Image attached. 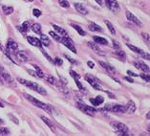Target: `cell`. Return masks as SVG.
I'll list each match as a JSON object with an SVG mask.
<instances>
[{
  "mask_svg": "<svg viewBox=\"0 0 150 136\" xmlns=\"http://www.w3.org/2000/svg\"><path fill=\"white\" fill-rule=\"evenodd\" d=\"M17 80L20 83L24 84L25 86H27L28 88H30V89L43 95V96H46V95H47L46 90L41 85H39L38 83H34V82H30V80H24V79H21V78H17Z\"/></svg>",
  "mask_w": 150,
  "mask_h": 136,
  "instance_id": "obj_1",
  "label": "cell"
},
{
  "mask_svg": "<svg viewBox=\"0 0 150 136\" xmlns=\"http://www.w3.org/2000/svg\"><path fill=\"white\" fill-rule=\"evenodd\" d=\"M24 96H25V98H26L29 102H31L34 105H35V106H38V108L43 109L44 111L50 113V114L53 112V111H52V108H51V106H50L49 105H47V104H45V103H43V102H41V101L38 100L36 98L33 97V96H31V95H29V94H26V93H25V94H24Z\"/></svg>",
  "mask_w": 150,
  "mask_h": 136,
  "instance_id": "obj_2",
  "label": "cell"
},
{
  "mask_svg": "<svg viewBox=\"0 0 150 136\" xmlns=\"http://www.w3.org/2000/svg\"><path fill=\"white\" fill-rule=\"evenodd\" d=\"M111 127L117 131L118 135H122V136H126V135H130L129 132H128V127L126 125H124L123 123L120 122H111Z\"/></svg>",
  "mask_w": 150,
  "mask_h": 136,
  "instance_id": "obj_3",
  "label": "cell"
},
{
  "mask_svg": "<svg viewBox=\"0 0 150 136\" xmlns=\"http://www.w3.org/2000/svg\"><path fill=\"white\" fill-rule=\"evenodd\" d=\"M76 106H78V108L79 110H81V111L84 113V114L89 115V116H94L95 113L97 112V110L95 109L94 108L87 105L84 104L83 102H80V101L76 103Z\"/></svg>",
  "mask_w": 150,
  "mask_h": 136,
  "instance_id": "obj_4",
  "label": "cell"
},
{
  "mask_svg": "<svg viewBox=\"0 0 150 136\" xmlns=\"http://www.w3.org/2000/svg\"><path fill=\"white\" fill-rule=\"evenodd\" d=\"M0 76H1V78L3 79V80H4L5 83H7L8 84H10V85H12L13 87L16 86V82L13 80V79L11 77V75L2 67V66H0Z\"/></svg>",
  "mask_w": 150,
  "mask_h": 136,
  "instance_id": "obj_5",
  "label": "cell"
},
{
  "mask_svg": "<svg viewBox=\"0 0 150 136\" xmlns=\"http://www.w3.org/2000/svg\"><path fill=\"white\" fill-rule=\"evenodd\" d=\"M84 79H85L86 82L88 83L91 86H93V88H95L96 90H101V87L100 85V80L97 78H95L94 76L90 74H86L84 76Z\"/></svg>",
  "mask_w": 150,
  "mask_h": 136,
  "instance_id": "obj_6",
  "label": "cell"
},
{
  "mask_svg": "<svg viewBox=\"0 0 150 136\" xmlns=\"http://www.w3.org/2000/svg\"><path fill=\"white\" fill-rule=\"evenodd\" d=\"M102 110H108V111L114 112V113H126L125 105H108V106H106V108H104Z\"/></svg>",
  "mask_w": 150,
  "mask_h": 136,
  "instance_id": "obj_7",
  "label": "cell"
},
{
  "mask_svg": "<svg viewBox=\"0 0 150 136\" xmlns=\"http://www.w3.org/2000/svg\"><path fill=\"white\" fill-rule=\"evenodd\" d=\"M105 2V5L106 7L111 11L113 13H118L119 11L120 10V4L118 3L117 0H104Z\"/></svg>",
  "mask_w": 150,
  "mask_h": 136,
  "instance_id": "obj_8",
  "label": "cell"
},
{
  "mask_svg": "<svg viewBox=\"0 0 150 136\" xmlns=\"http://www.w3.org/2000/svg\"><path fill=\"white\" fill-rule=\"evenodd\" d=\"M60 42L63 44L64 46H66L69 50H71L73 53H76V49L74 45V42L72 41V39L69 38V36H63V38H61V40Z\"/></svg>",
  "mask_w": 150,
  "mask_h": 136,
  "instance_id": "obj_9",
  "label": "cell"
},
{
  "mask_svg": "<svg viewBox=\"0 0 150 136\" xmlns=\"http://www.w3.org/2000/svg\"><path fill=\"white\" fill-rule=\"evenodd\" d=\"M125 16H126V18L128 20H129L130 22H132V23H134V24H136V25H138V26H142V22L138 19V18L134 16V14L131 13V12H129V11H127V12L125 13Z\"/></svg>",
  "mask_w": 150,
  "mask_h": 136,
  "instance_id": "obj_10",
  "label": "cell"
},
{
  "mask_svg": "<svg viewBox=\"0 0 150 136\" xmlns=\"http://www.w3.org/2000/svg\"><path fill=\"white\" fill-rule=\"evenodd\" d=\"M87 45H88L91 49H92L95 53H97L98 55H100V56H104V53L102 52L101 51V49L100 48V47L98 46V44L96 43V42H92V41H88V43H87Z\"/></svg>",
  "mask_w": 150,
  "mask_h": 136,
  "instance_id": "obj_11",
  "label": "cell"
},
{
  "mask_svg": "<svg viewBox=\"0 0 150 136\" xmlns=\"http://www.w3.org/2000/svg\"><path fill=\"white\" fill-rule=\"evenodd\" d=\"M57 89L59 90L61 93H63L65 95V97L70 98V91H69V89L66 87L65 84H62V83H60L59 82H58L57 83Z\"/></svg>",
  "mask_w": 150,
  "mask_h": 136,
  "instance_id": "obj_12",
  "label": "cell"
},
{
  "mask_svg": "<svg viewBox=\"0 0 150 136\" xmlns=\"http://www.w3.org/2000/svg\"><path fill=\"white\" fill-rule=\"evenodd\" d=\"M27 40L28 42L31 44L33 46H35V47H41L42 46V43L40 41V39L35 38V36H27Z\"/></svg>",
  "mask_w": 150,
  "mask_h": 136,
  "instance_id": "obj_13",
  "label": "cell"
},
{
  "mask_svg": "<svg viewBox=\"0 0 150 136\" xmlns=\"http://www.w3.org/2000/svg\"><path fill=\"white\" fill-rule=\"evenodd\" d=\"M16 56L21 62H26L29 61V56L25 51H18L16 53Z\"/></svg>",
  "mask_w": 150,
  "mask_h": 136,
  "instance_id": "obj_14",
  "label": "cell"
},
{
  "mask_svg": "<svg viewBox=\"0 0 150 136\" xmlns=\"http://www.w3.org/2000/svg\"><path fill=\"white\" fill-rule=\"evenodd\" d=\"M18 48V44L13 40L12 38H9L8 41H7V52L8 51H16Z\"/></svg>",
  "mask_w": 150,
  "mask_h": 136,
  "instance_id": "obj_15",
  "label": "cell"
},
{
  "mask_svg": "<svg viewBox=\"0 0 150 136\" xmlns=\"http://www.w3.org/2000/svg\"><path fill=\"white\" fill-rule=\"evenodd\" d=\"M75 8L76 10L78 11V12L79 14H84V16H86V14H88V10L86 9V7L82 5V4H80V3H75Z\"/></svg>",
  "mask_w": 150,
  "mask_h": 136,
  "instance_id": "obj_16",
  "label": "cell"
},
{
  "mask_svg": "<svg viewBox=\"0 0 150 136\" xmlns=\"http://www.w3.org/2000/svg\"><path fill=\"white\" fill-rule=\"evenodd\" d=\"M126 108V112L129 113V114H133V113H135V111H136V105H135V103L133 101H129L127 103V105H125Z\"/></svg>",
  "mask_w": 150,
  "mask_h": 136,
  "instance_id": "obj_17",
  "label": "cell"
},
{
  "mask_svg": "<svg viewBox=\"0 0 150 136\" xmlns=\"http://www.w3.org/2000/svg\"><path fill=\"white\" fill-rule=\"evenodd\" d=\"M98 63H100V64L101 65V67H103L104 69H106V71H107V72L111 73V74H115V73H116L115 68L113 67L112 65L108 64V63H106V62L102 61H98Z\"/></svg>",
  "mask_w": 150,
  "mask_h": 136,
  "instance_id": "obj_18",
  "label": "cell"
},
{
  "mask_svg": "<svg viewBox=\"0 0 150 136\" xmlns=\"http://www.w3.org/2000/svg\"><path fill=\"white\" fill-rule=\"evenodd\" d=\"M134 65L136 66L138 69H140L142 72H149V67L147 64H145L144 62L142 61H138V62H134Z\"/></svg>",
  "mask_w": 150,
  "mask_h": 136,
  "instance_id": "obj_19",
  "label": "cell"
},
{
  "mask_svg": "<svg viewBox=\"0 0 150 136\" xmlns=\"http://www.w3.org/2000/svg\"><path fill=\"white\" fill-rule=\"evenodd\" d=\"M90 102L91 104H93V105L95 106H98L100 104H102V103L104 102V98L102 96H97L96 98H91L90 99Z\"/></svg>",
  "mask_w": 150,
  "mask_h": 136,
  "instance_id": "obj_20",
  "label": "cell"
},
{
  "mask_svg": "<svg viewBox=\"0 0 150 136\" xmlns=\"http://www.w3.org/2000/svg\"><path fill=\"white\" fill-rule=\"evenodd\" d=\"M53 27H54V31H56L57 34L60 35V36H68L66 30H64V29L62 28V27L57 26V25H56V24H54V25H53Z\"/></svg>",
  "mask_w": 150,
  "mask_h": 136,
  "instance_id": "obj_21",
  "label": "cell"
},
{
  "mask_svg": "<svg viewBox=\"0 0 150 136\" xmlns=\"http://www.w3.org/2000/svg\"><path fill=\"white\" fill-rule=\"evenodd\" d=\"M40 118H41V120L43 121V122H44L47 126L50 127L51 130H52L53 132H56V127H54V125L51 122V120H49L48 118H46V117H44V116H40Z\"/></svg>",
  "mask_w": 150,
  "mask_h": 136,
  "instance_id": "obj_22",
  "label": "cell"
},
{
  "mask_svg": "<svg viewBox=\"0 0 150 136\" xmlns=\"http://www.w3.org/2000/svg\"><path fill=\"white\" fill-rule=\"evenodd\" d=\"M88 28H89V30L92 32H102V28L97 23H94V22H90L88 25Z\"/></svg>",
  "mask_w": 150,
  "mask_h": 136,
  "instance_id": "obj_23",
  "label": "cell"
},
{
  "mask_svg": "<svg viewBox=\"0 0 150 136\" xmlns=\"http://www.w3.org/2000/svg\"><path fill=\"white\" fill-rule=\"evenodd\" d=\"M93 39L97 44H101V45H107V44H108L107 39L104 38H101V36H93Z\"/></svg>",
  "mask_w": 150,
  "mask_h": 136,
  "instance_id": "obj_24",
  "label": "cell"
},
{
  "mask_svg": "<svg viewBox=\"0 0 150 136\" xmlns=\"http://www.w3.org/2000/svg\"><path fill=\"white\" fill-rule=\"evenodd\" d=\"M40 41H41V43H42V45H44V46H49L50 45V39H49V38L46 35H44V34H40Z\"/></svg>",
  "mask_w": 150,
  "mask_h": 136,
  "instance_id": "obj_25",
  "label": "cell"
},
{
  "mask_svg": "<svg viewBox=\"0 0 150 136\" xmlns=\"http://www.w3.org/2000/svg\"><path fill=\"white\" fill-rule=\"evenodd\" d=\"M33 66H34V68H35V73H36V76L38 77V78H41L43 79L44 78V73H43V71L41 70V68L39 67L38 65H36V64H33Z\"/></svg>",
  "mask_w": 150,
  "mask_h": 136,
  "instance_id": "obj_26",
  "label": "cell"
},
{
  "mask_svg": "<svg viewBox=\"0 0 150 136\" xmlns=\"http://www.w3.org/2000/svg\"><path fill=\"white\" fill-rule=\"evenodd\" d=\"M44 78L46 79V80L49 83L53 84V85H57V83H58V80L54 78V77L51 76V75H47V76H44Z\"/></svg>",
  "mask_w": 150,
  "mask_h": 136,
  "instance_id": "obj_27",
  "label": "cell"
},
{
  "mask_svg": "<svg viewBox=\"0 0 150 136\" xmlns=\"http://www.w3.org/2000/svg\"><path fill=\"white\" fill-rule=\"evenodd\" d=\"M31 29L33 30V32L35 33L36 35H40L41 34V26L38 23H35L34 25H32Z\"/></svg>",
  "mask_w": 150,
  "mask_h": 136,
  "instance_id": "obj_28",
  "label": "cell"
},
{
  "mask_svg": "<svg viewBox=\"0 0 150 136\" xmlns=\"http://www.w3.org/2000/svg\"><path fill=\"white\" fill-rule=\"evenodd\" d=\"M2 10H3V13L6 16H10L13 13V7H10V6H2Z\"/></svg>",
  "mask_w": 150,
  "mask_h": 136,
  "instance_id": "obj_29",
  "label": "cell"
},
{
  "mask_svg": "<svg viewBox=\"0 0 150 136\" xmlns=\"http://www.w3.org/2000/svg\"><path fill=\"white\" fill-rule=\"evenodd\" d=\"M72 27L74 28L75 30H76V32H78L80 36H86V33H85V31H84L81 27H79V25H76V24H72Z\"/></svg>",
  "mask_w": 150,
  "mask_h": 136,
  "instance_id": "obj_30",
  "label": "cell"
},
{
  "mask_svg": "<svg viewBox=\"0 0 150 136\" xmlns=\"http://www.w3.org/2000/svg\"><path fill=\"white\" fill-rule=\"evenodd\" d=\"M126 45H127V47H128V48H129L130 50H132L133 52L137 53V54H139V55H142V53H144V51H142V49H140V48H138V47H136V46L131 45V44H126Z\"/></svg>",
  "mask_w": 150,
  "mask_h": 136,
  "instance_id": "obj_31",
  "label": "cell"
},
{
  "mask_svg": "<svg viewBox=\"0 0 150 136\" xmlns=\"http://www.w3.org/2000/svg\"><path fill=\"white\" fill-rule=\"evenodd\" d=\"M105 22V24H106V26H107V28H108V30L110 31V33L112 35H116V31H115V28H114V26L112 25V23L110 21H108V20H105L104 21Z\"/></svg>",
  "mask_w": 150,
  "mask_h": 136,
  "instance_id": "obj_32",
  "label": "cell"
},
{
  "mask_svg": "<svg viewBox=\"0 0 150 136\" xmlns=\"http://www.w3.org/2000/svg\"><path fill=\"white\" fill-rule=\"evenodd\" d=\"M116 55L118 56L120 60H122V61H125V58H126V56H125V53L123 52L122 50H120V49H119V50H116Z\"/></svg>",
  "mask_w": 150,
  "mask_h": 136,
  "instance_id": "obj_33",
  "label": "cell"
},
{
  "mask_svg": "<svg viewBox=\"0 0 150 136\" xmlns=\"http://www.w3.org/2000/svg\"><path fill=\"white\" fill-rule=\"evenodd\" d=\"M49 35L52 36V38L56 40V41H58V42H60V40H61V38H60V36L57 34L56 32H53V31H50L49 32Z\"/></svg>",
  "mask_w": 150,
  "mask_h": 136,
  "instance_id": "obj_34",
  "label": "cell"
},
{
  "mask_svg": "<svg viewBox=\"0 0 150 136\" xmlns=\"http://www.w3.org/2000/svg\"><path fill=\"white\" fill-rule=\"evenodd\" d=\"M76 80V85H78V87H79V89L80 90V91H82V92H86V88L84 87V85L79 82V80Z\"/></svg>",
  "mask_w": 150,
  "mask_h": 136,
  "instance_id": "obj_35",
  "label": "cell"
},
{
  "mask_svg": "<svg viewBox=\"0 0 150 136\" xmlns=\"http://www.w3.org/2000/svg\"><path fill=\"white\" fill-rule=\"evenodd\" d=\"M59 4H60L61 7L66 8V9H68L69 7H70V3H69L67 0H59Z\"/></svg>",
  "mask_w": 150,
  "mask_h": 136,
  "instance_id": "obj_36",
  "label": "cell"
},
{
  "mask_svg": "<svg viewBox=\"0 0 150 136\" xmlns=\"http://www.w3.org/2000/svg\"><path fill=\"white\" fill-rule=\"evenodd\" d=\"M70 75L74 80H79L80 79V75L78 74V73H76V71H74V70H70Z\"/></svg>",
  "mask_w": 150,
  "mask_h": 136,
  "instance_id": "obj_37",
  "label": "cell"
},
{
  "mask_svg": "<svg viewBox=\"0 0 150 136\" xmlns=\"http://www.w3.org/2000/svg\"><path fill=\"white\" fill-rule=\"evenodd\" d=\"M21 26L23 27V29L26 32H28L29 30H30V28H31V24H30V22L29 21H25V22H23V24L21 25Z\"/></svg>",
  "mask_w": 150,
  "mask_h": 136,
  "instance_id": "obj_38",
  "label": "cell"
},
{
  "mask_svg": "<svg viewBox=\"0 0 150 136\" xmlns=\"http://www.w3.org/2000/svg\"><path fill=\"white\" fill-rule=\"evenodd\" d=\"M10 130L7 127H0V135H8Z\"/></svg>",
  "mask_w": 150,
  "mask_h": 136,
  "instance_id": "obj_39",
  "label": "cell"
},
{
  "mask_svg": "<svg viewBox=\"0 0 150 136\" xmlns=\"http://www.w3.org/2000/svg\"><path fill=\"white\" fill-rule=\"evenodd\" d=\"M64 57L66 58V60H68L69 61L71 62L72 64H78V62H76V60H74V58H71L70 56H68V55L64 54Z\"/></svg>",
  "mask_w": 150,
  "mask_h": 136,
  "instance_id": "obj_40",
  "label": "cell"
},
{
  "mask_svg": "<svg viewBox=\"0 0 150 136\" xmlns=\"http://www.w3.org/2000/svg\"><path fill=\"white\" fill-rule=\"evenodd\" d=\"M141 77L145 80V82H149V80H150V77H149V75H148V72H146V73H142V74H141Z\"/></svg>",
  "mask_w": 150,
  "mask_h": 136,
  "instance_id": "obj_41",
  "label": "cell"
},
{
  "mask_svg": "<svg viewBox=\"0 0 150 136\" xmlns=\"http://www.w3.org/2000/svg\"><path fill=\"white\" fill-rule=\"evenodd\" d=\"M41 11L38 10V9H34V11H33V14L35 16V17H39L40 16H41Z\"/></svg>",
  "mask_w": 150,
  "mask_h": 136,
  "instance_id": "obj_42",
  "label": "cell"
},
{
  "mask_svg": "<svg viewBox=\"0 0 150 136\" xmlns=\"http://www.w3.org/2000/svg\"><path fill=\"white\" fill-rule=\"evenodd\" d=\"M54 62H56V64H57V65H59V66L63 64V61H62L61 58H58V57H56V58H54Z\"/></svg>",
  "mask_w": 150,
  "mask_h": 136,
  "instance_id": "obj_43",
  "label": "cell"
},
{
  "mask_svg": "<svg viewBox=\"0 0 150 136\" xmlns=\"http://www.w3.org/2000/svg\"><path fill=\"white\" fill-rule=\"evenodd\" d=\"M112 42H113V47H114L115 50L120 49V43L118 41H116V40H112Z\"/></svg>",
  "mask_w": 150,
  "mask_h": 136,
  "instance_id": "obj_44",
  "label": "cell"
},
{
  "mask_svg": "<svg viewBox=\"0 0 150 136\" xmlns=\"http://www.w3.org/2000/svg\"><path fill=\"white\" fill-rule=\"evenodd\" d=\"M142 38H144L145 42L148 44L149 43V35L147 34V33H142Z\"/></svg>",
  "mask_w": 150,
  "mask_h": 136,
  "instance_id": "obj_45",
  "label": "cell"
},
{
  "mask_svg": "<svg viewBox=\"0 0 150 136\" xmlns=\"http://www.w3.org/2000/svg\"><path fill=\"white\" fill-rule=\"evenodd\" d=\"M9 117H10V118H11V120H12V121H13V122L16 123V125H18V124H19V122H18V120L16 119V116H13V114H9Z\"/></svg>",
  "mask_w": 150,
  "mask_h": 136,
  "instance_id": "obj_46",
  "label": "cell"
},
{
  "mask_svg": "<svg viewBox=\"0 0 150 136\" xmlns=\"http://www.w3.org/2000/svg\"><path fill=\"white\" fill-rule=\"evenodd\" d=\"M42 53H43V55H44V56L46 57V58H47V60H48L50 62H54V61L52 60V58H51V57L49 56V55L48 54H47L46 52H45V51L44 50H42Z\"/></svg>",
  "mask_w": 150,
  "mask_h": 136,
  "instance_id": "obj_47",
  "label": "cell"
},
{
  "mask_svg": "<svg viewBox=\"0 0 150 136\" xmlns=\"http://www.w3.org/2000/svg\"><path fill=\"white\" fill-rule=\"evenodd\" d=\"M141 56H142V58H144V60H147V61H149V60H150V56H149V54H148V53L144 52V53H142V54L141 55Z\"/></svg>",
  "mask_w": 150,
  "mask_h": 136,
  "instance_id": "obj_48",
  "label": "cell"
},
{
  "mask_svg": "<svg viewBox=\"0 0 150 136\" xmlns=\"http://www.w3.org/2000/svg\"><path fill=\"white\" fill-rule=\"evenodd\" d=\"M59 80H60V82H61L62 84H65V85H66V84L68 83L67 80L65 79V78H63V77H59Z\"/></svg>",
  "mask_w": 150,
  "mask_h": 136,
  "instance_id": "obj_49",
  "label": "cell"
},
{
  "mask_svg": "<svg viewBox=\"0 0 150 136\" xmlns=\"http://www.w3.org/2000/svg\"><path fill=\"white\" fill-rule=\"evenodd\" d=\"M16 28H17V30H18V31H19V32H21V33H22V34H24V35H25V34H26V33H27V32L25 31L24 29H23V27H22V26H17Z\"/></svg>",
  "mask_w": 150,
  "mask_h": 136,
  "instance_id": "obj_50",
  "label": "cell"
},
{
  "mask_svg": "<svg viewBox=\"0 0 150 136\" xmlns=\"http://www.w3.org/2000/svg\"><path fill=\"white\" fill-rule=\"evenodd\" d=\"M28 72H29V74H30L31 76H33V77H38V76H36L35 71H33V70H31V69H29Z\"/></svg>",
  "mask_w": 150,
  "mask_h": 136,
  "instance_id": "obj_51",
  "label": "cell"
},
{
  "mask_svg": "<svg viewBox=\"0 0 150 136\" xmlns=\"http://www.w3.org/2000/svg\"><path fill=\"white\" fill-rule=\"evenodd\" d=\"M87 65H88L90 68H94V66H95L93 61H88V62H87Z\"/></svg>",
  "mask_w": 150,
  "mask_h": 136,
  "instance_id": "obj_52",
  "label": "cell"
},
{
  "mask_svg": "<svg viewBox=\"0 0 150 136\" xmlns=\"http://www.w3.org/2000/svg\"><path fill=\"white\" fill-rule=\"evenodd\" d=\"M0 50H1L2 52L4 53V54H7V50H6V49L4 48V47L2 46V44H1V43H0Z\"/></svg>",
  "mask_w": 150,
  "mask_h": 136,
  "instance_id": "obj_53",
  "label": "cell"
},
{
  "mask_svg": "<svg viewBox=\"0 0 150 136\" xmlns=\"http://www.w3.org/2000/svg\"><path fill=\"white\" fill-rule=\"evenodd\" d=\"M127 74L129 75V76H132V77H134V76L136 77V76H137L136 74H135V73H133L132 71H130V70H128V71H127Z\"/></svg>",
  "mask_w": 150,
  "mask_h": 136,
  "instance_id": "obj_54",
  "label": "cell"
},
{
  "mask_svg": "<svg viewBox=\"0 0 150 136\" xmlns=\"http://www.w3.org/2000/svg\"><path fill=\"white\" fill-rule=\"evenodd\" d=\"M98 5H100V6H103V2H102V0H95Z\"/></svg>",
  "mask_w": 150,
  "mask_h": 136,
  "instance_id": "obj_55",
  "label": "cell"
},
{
  "mask_svg": "<svg viewBox=\"0 0 150 136\" xmlns=\"http://www.w3.org/2000/svg\"><path fill=\"white\" fill-rule=\"evenodd\" d=\"M124 79H125L126 80H128V82H129V83H134V80H133L132 79H131V78H127V77H125V78H124Z\"/></svg>",
  "mask_w": 150,
  "mask_h": 136,
  "instance_id": "obj_56",
  "label": "cell"
},
{
  "mask_svg": "<svg viewBox=\"0 0 150 136\" xmlns=\"http://www.w3.org/2000/svg\"><path fill=\"white\" fill-rule=\"evenodd\" d=\"M146 117H147V119H149V112L147 113V115H146Z\"/></svg>",
  "mask_w": 150,
  "mask_h": 136,
  "instance_id": "obj_57",
  "label": "cell"
},
{
  "mask_svg": "<svg viewBox=\"0 0 150 136\" xmlns=\"http://www.w3.org/2000/svg\"><path fill=\"white\" fill-rule=\"evenodd\" d=\"M3 123V121L1 120V118H0V124H2Z\"/></svg>",
  "mask_w": 150,
  "mask_h": 136,
  "instance_id": "obj_58",
  "label": "cell"
},
{
  "mask_svg": "<svg viewBox=\"0 0 150 136\" xmlns=\"http://www.w3.org/2000/svg\"><path fill=\"white\" fill-rule=\"evenodd\" d=\"M2 83H3V82L1 80V79H0V84H2Z\"/></svg>",
  "mask_w": 150,
  "mask_h": 136,
  "instance_id": "obj_59",
  "label": "cell"
},
{
  "mask_svg": "<svg viewBox=\"0 0 150 136\" xmlns=\"http://www.w3.org/2000/svg\"><path fill=\"white\" fill-rule=\"evenodd\" d=\"M28 1H34V0H28Z\"/></svg>",
  "mask_w": 150,
  "mask_h": 136,
  "instance_id": "obj_60",
  "label": "cell"
}]
</instances>
